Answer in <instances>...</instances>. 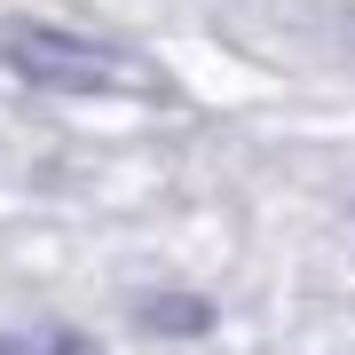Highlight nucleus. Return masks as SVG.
<instances>
[{"mask_svg":"<svg viewBox=\"0 0 355 355\" xmlns=\"http://www.w3.org/2000/svg\"><path fill=\"white\" fill-rule=\"evenodd\" d=\"M0 71H16L24 87H48V95H142V87H158V71L142 55L111 48L95 32L40 24V16L0 24Z\"/></svg>","mask_w":355,"mask_h":355,"instance_id":"obj_1","label":"nucleus"},{"mask_svg":"<svg viewBox=\"0 0 355 355\" xmlns=\"http://www.w3.org/2000/svg\"><path fill=\"white\" fill-rule=\"evenodd\" d=\"M347 40H355V8H347Z\"/></svg>","mask_w":355,"mask_h":355,"instance_id":"obj_2","label":"nucleus"}]
</instances>
